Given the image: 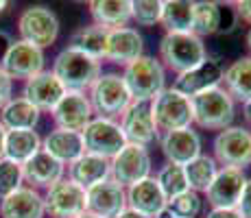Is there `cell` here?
I'll return each instance as SVG.
<instances>
[{
    "label": "cell",
    "mask_w": 251,
    "mask_h": 218,
    "mask_svg": "<svg viewBox=\"0 0 251 218\" xmlns=\"http://www.w3.org/2000/svg\"><path fill=\"white\" fill-rule=\"evenodd\" d=\"M88 98L94 116L109 120H118L125 109L133 103L123 74H116V72H103L88 90Z\"/></svg>",
    "instance_id": "cell-5"
},
{
    "label": "cell",
    "mask_w": 251,
    "mask_h": 218,
    "mask_svg": "<svg viewBox=\"0 0 251 218\" xmlns=\"http://www.w3.org/2000/svg\"><path fill=\"white\" fill-rule=\"evenodd\" d=\"M50 118L55 122V129L81 133L90 124V120L94 118V109L90 105L88 94H83V92H66L64 98L50 111Z\"/></svg>",
    "instance_id": "cell-15"
},
{
    "label": "cell",
    "mask_w": 251,
    "mask_h": 218,
    "mask_svg": "<svg viewBox=\"0 0 251 218\" xmlns=\"http://www.w3.org/2000/svg\"><path fill=\"white\" fill-rule=\"evenodd\" d=\"M219 168L221 166L216 164V159L212 157V155L201 153L199 157H195L192 162H188L186 166H183L188 188H190V190H195V192H199V194H203L207 188H210V183L214 181Z\"/></svg>",
    "instance_id": "cell-33"
},
{
    "label": "cell",
    "mask_w": 251,
    "mask_h": 218,
    "mask_svg": "<svg viewBox=\"0 0 251 218\" xmlns=\"http://www.w3.org/2000/svg\"><path fill=\"white\" fill-rule=\"evenodd\" d=\"M18 33L20 40L37 48H48L59 37V20L55 11L44 4H31L18 16Z\"/></svg>",
    "instance_id": "cell-8"
},
{
    "label": "cell",
    "mask_w": 251,
    "mask_h": 218,
    "mask_svg": "<svg viewBox=\"0 0 251 218\" xmlns=\"http://www.w3.org/2000/svg\"><path fill=\"white\" fill-rule=\"evenodd\" d=\"M79 218H99V216H94V214H90V212H85V214H81Z\"/></svg>",
    "instance_id": "cell-49"
},
{
    "label": "cell",
    "mask_w": 251,
    "mask_h": 218,
    "mask_svg": "<svg viewBox=\"0 0 251 218\" xmlns=\"http://www.w3.org/2000/svg\"><path fill=\"white\" fill-rule=\"evenodd\" d=\"M22 177L24 186L33 188L37 192H46L48 188H52L57 181L66 177V166L42 148L28 162L22 164Z\"/></svg>",
    "instance_id": "cell-19"
},
{
    "label": "cell",
    "mask_w": 251,
    "mask_h": 218,
    "mask_svg": "<svg viewBox=\"0 0 251 218\" xmlns=\"http://www.w3.org/2000/svg\"><path fill=\"white\" fill-rule=\"evenodd\" d=\"M195 0H162L160 26L166 33H192Z\"/></svg>",
    "instance_id": "cell-31"
},
{
    "label": "cell",
    "mask_w": 251,
    "mask_h": 218,
    "mask_svg": "<svg viewBox=\"0 0 251 218\" xmlns=\"http://www.w3.org/2000/svg\"><path fill=\"white\" fill-rule=\"evenodd\" d=\"M144 55V40L138 28L123 26L107 33V48H105V61L116 66H129L138 57Z\"/></svg>",
    "instance_id": "cell-20"
},
{
    "label": "cell",
    "mask_w": 251,
    "mask_h": 218,
    "mask_svg": "<svg viewBox=\"0 0 251 218\" xmlns=\"http://www.w3.org/2000/svg\"><path fill=\"white\" fill-rule=\"evenodd\" d=\"M212 157L221 168H236L245 170L251 166V129L231 127L219 131L212 140Z\"/></svg>",
    "instance_id": "cell-6"
},
{
    "label": "cell",
    "mask_w": 251,
    "mask_h": 218,
    "mask_svg": "<svg viewBox=\"0 0 251 218\" xmlns=\"http://www.w3.org/2000/svg\"><path fill=\"white\" fill-rule=\"evenodd\" d=\"M245 44H247V50H249V57H251V28L247 31V35H245Z\"/></svg>",
    "instance_id": "cell-46"
},
{
    "label": "cell",
    "mask_w": 251,
    "mask_h": 218,
    "mask_svg": "<svg viewBox=\"0 0 251 218\" xmlns=\"http://www.w3.org/2000/svg\"><path fill=\"white\" fill-rule=\"evenodd\" d=\"M112 179L127 190L133 183L151 177L153 172V159L149 148L136 146V144H125L123 151L112 159Z\"/></svg>",
    "instance_id": "cell-12"
},
{
    "label": "cell",
    "mask_w": 251,
    "mask_h": 218,
    "mask_svg": "<svg viewBox=\"0 0 251 218\" xmlns=\"http://www.w3.org/2000/svg\"><path fill=\"white\" fill-rule=\"evenodd\" d=\"M81 138H83V148L90 155H99L103 159H112L123 151V146L127 144L120 129L118 120H109V118H94L90 120V124L81 131Z\"/></svg>",
    "instance_id": "cell-9"
},
{
    "label": "cell",
    "mask_w": 251,
    "mask_h": 218,
    "mask_svg": "<svg viewBox=\"0 0 251 218\" xmlns=\"http://www.w3.org/2000/svg\"><path fill=\"white\" fill-rule=\"evenodd\" d=\"M223 70L225 68L219 59L207 57L205 61H201L192 70L177 74L175 81H173V87L177 92H181L183 96L192 98V96L212 90V87H221V83H223Z\"/></svg>",
    "instance_id": "cell-16"
},
{
    "label": "cell",
    "mask_w": 251,
    "mask_h": 218,
    "mask_svg": "<svg viewBox=\"0 0 251 218\" xmlns=\"http://www.w3.org/2000/svg\"><path fill=\"white\" fill-rule=\"evenodd\" d=\"M247 179L249 177L245 174V170L219 168L214 181L203 192V201L210 205V210H236L245 186H247Z\"/></svg>",
    "instance_id": "cell-13"
},
{
    "label": "cell",
    "mask_w": 251,
    "mask_h": 218,
    "mask_svg": "<svg viewBox=\"0 0 251 218\" xmlns=\"http://www.w3.org/2000/svg\"><path fill=\"white\" fill-rule=\"evenodd\" d=\"M155 181L160 186V190L164 192L166 201L179 196L181 192L190 190L186 181V172H183V166H177V164H164L160 170L155 172Z\"/></svg>",
    "instance_id": "cell-34"
},
{
    "label": "cell",
    "mask_w": 251,
    "mask_h": 218,
    "mask_svg": "<svg viewBox=\"0 0 251 218\" xmlns=\"http://www.w3.org/2000/svg\"><path fill=\"white\" fill-rule=\"evenodd\" d=\"M85 203L90 214L99 218H116L127 210V190L114 179H107L85 190Z\"/></svg>",
    "instance_id": "cell-18"
},
{
    "label": "cell",
    "mask_w": 251,
    "mask_h": 218,
    "mask_svg": "<svg viewBox=\"0 0 251 218\" xmlns=\"http://www.w3.org/2000/svg\"><path fill=\"white\" fill-rule=\"evenodd\" d=\"M0 66L11 76V81H28L33 76H37L40 72H44L46 55L42 48L18 40L9 44L7 52L0 59Z\"/></svg>",
    "instance_id": "cell-11"
},
{
    "label": "cell",
    "mask_w": 251,
    "mask_h": 218,
    "mask_svg": "<svg viewBox=\"0 0 251 218\" xmlns=\"http://www.w3.org/2000/svg\"><path fill=\"white\" fill-rule=\"evenodd\" d=\"M4 135H7V129L0 122V157H2V153H4Z\"/></svg>",
    "instance_id": "cell-45"
},
{
    "label": "cell",
    "mask_w": 251,
    "mask_h": 218,
    "mask_svg": "<svg viewBox=\"0 0 251 218\" xmlns=\"http://www.w3.org/2000/svg\"><path fill=\"white\" fill-rule=\"evenodd\" d=\"M11 96H13V81H11V76L2 70V66H0V109L11 100Z\"/></svg>",
    "instance_id": "cell-38"
},
{
    "label": "cell",
    "mask_w": 251,
    "mask_h": 218,
    "mask_svg": "<svg viewBox=\"0 0 251 218\" xmlns=\"http://www.w3.org/2000/svg\"><path fill=\"white\" fill-rule=\"evenodd\" d=\"M155 218H177V216H175V214H171L168 210H164L162 214H160V216H155Z\"/></svg>",
    "instance_id": "cell-47"
},
{
    "label": "cell",
    "mask_w": 251,
    "mask_h": 218,
    "mask_svg": "<svg viewBox=\"0 0 251 218\" xmlns=\"http://www.w3.org/2000/svg\"><path fill=\"white\" fill-rule=\"evenodd\" d=\"M123 81L133 103H151L166 90V68L153 55H142L123 68Z\"/></svg>",
    "instance_id": "cell-2"
},
{
    "label": "cell",
    "mask_w": 251,
    "mask_h": 218,
    "mask_svg": "<svg viewBox=\"0 0 251 218\" xmlns=\"http://www.w3.org/2000/svg\"><path fill=\"white\" fill-rule=\"evenodd\" d=\"M88 7L92 24L105 31L129 26L131 22V0H92Z\"/></svg>",
    "instance_id": "cell-26"
},
{
    "label": "cell",
    "mask_w": 251,
    "mask_h": 218,
    "mask_svg": "<svg viewBox=\"0 0 251 218\" xmlns=\"http://www.w3.org/2000/svg\"><path fill=\"white\" fill-rule=\"evenodd\" d=\"M22 186H24L22 166L7 157H0V198L16 192Z\"/></svg>",
    "instance_id": "cell-37"
},
{
    "label": "cell",
    "mask_w": 251,
    "mask_h": 218,
    "mask_svg": "<svg viewBox=\"0 0 251 218\" xmlns=\"http://www.w3.org/2000/svg\"><path fill=\"white\" fill-rule=\"evenodd\" d=\"M42 148H44L50 157H55L57 162L64 164L66 168L85 153L81 133H76V131H66V129L48 131L44 138H42Z\"/></svg>",
    "instance_id": "cell-25"
},
{
    "label": "cell",
    "mask_w": 251,
    "mask_h": 218,
    "mask_svg": "<svg viewBox=\"0 0 251 218\" xmlns=\"http://www.w3.org/2000/svg\"><path fill=\"white\" fill-rule=\"evenodd\" d=\"M168 201L164 196V192L157 186L155 177H147L142 181L133 183L131 188H127V207L147 218H155L166 210Z\"/></svg>",
    "instance_id": "cell-22"
},
{
    "label": "cell",
    "mask_w": 251,
    "mask_h": 218,
    "mask_svg": "<svg viewBox=\"0 0 251 218\" xmlns=\"http://www.w3.org/2000/svg\"><path fill=\"white\" fill-rule=\"evenodd\" d=\"M44 194L28 186L0 198V218H44Z\"/></svg>",
    "instance_id": "cell-23"
},
{
    "label": "cell",
    "mask_w": 251,
    "mask_h": 218,
    "mask_svg": "<svg viewBox=\"0 0 251 218\" xmlns=\"http://www.w3.org/2000/svg\"><path fill=\"white\" fill-rule=\"evenodd\" d=\"M118 124L123 129L127 144L149 148L153 142L160 140V133H157L151 116V103H131L118 118Z\"/></svg>",
    "instance_id": "cell-14"
},
{
    "label": "cell",
    "mask_w": 251,
    "mask_h": 218,
    "mask_svg": "<svg viewBox=\"0 0 251 218\" xmlns=\"http://www.w3.org/2000/svg\"><path fill=\"white\" fill-rule=\"evenodd\" d=\"M234 4V11L238 16V20L247 22L251 26V0H238V2H231Z\"/></svg>",
    "instance_id": "cell-40"
},
{
    "label": "cell",
    "mask_w": 251,
    "mask_h": 218,
    "mask_svg": "<svg viewBox=\"0 0 251 218\" xmlns=\"http://www.w3.org/2000/svg\"><path fill=\"white\" fill-rule=\"evenodd\" d=\"M160 148L166 157L168 164H177V166H186L195 157L203 153V144H201V135L195 127L177 129L171 133L160 135Z\"/></svg>",
    "instance_id": "cell-17"
},
{
    "label": "cell",
    "mask_w": 251,
    "mask_h": 218,
    "mask_svg": "<svg viewBox=\"0 0 251 218\" xmlns=\"http://www.w3.org/2000/svg\"><path fill=\"white\" fill-rule=\"evenodd\" d=\"M162 18V0H131V22L138 26H157Z\"/></svg>",
    "instance_id": "cell-36"
},
{
    "label": "cell",
    "mask_w": 251,
    "mask_h": 218,
    "mask_svg": "<svg viewBox=\"0 0 251 218\" xmlns=\"http://www.w3.org/2000/svg\"><path fill=\"white\" fill-rule=\"evenodd\" d=\"M107 33L105 28L96 26V24H90V26H81L76 28L70 35L68 46L75 48V50H81L85 55L94 57L99 61H105V48H107Z\"/></svg>",
    "instance_id": "cell-32"
},
{
    "label": "cell",
    "mask_w": 251,
    "mask_h": 218,
    "mask_svg": "<svg viewBox=\"0 0 251 218\" xmlns=\"http://www.w3.org/2000/svg\"><path fill=\"white\" fill-rule=\"evenodd\" d=\"M44 194V210L46 216L50 218H79L81 214L88 212V203H85V190L64 177L57 181L52 188H48Z\"/></svg>",
    "instance_id": "cell-10"
},
{
    "label": "cell",
    "mask_w": 251,
    "mask_h": 218,
    "mask_svg": "<svg viewBox=\"0 0 251 218\" xmlns=\"http://www.w3.org/2000/svg\"><path fill=\"white\" fill-rule=\"evenodd\" d=\"M9 44H11V37L7 35V33L0 28V59H2V55L7 52V48H9Z\"/></svg>",
    "instance_id": "cell-42"
},
{
    "label": "cell",
    "mask_w": 251,
    "mask_h": 218,
    "mask_svg": "<svg viewBox=\"0 0 251 218\" xmlns=\"http://www.w3.org/2000/svg\"><path fill=\"white\" fill-rule=\"evenodd\" d=\"M223 13L225 7L214 0H197L195 13H192V33L197 37H212L219 35L223 28Z\"/></svg>",
    "instance_id": "cell-30"
},
{
    "label": "cell",
    "mask_w": 251,
    "mask_h": 218,
    "mask_svg": "<svg viewBox=\"0 0 251 218\" xmlns=\"http://www.w3.org/2000/svg\"><path fill=\"white\" fill-rule=\"evenodd\" d=\"M236 210H238V214L243 218H251V179H247V186H245L243 196H240Z\"/></svg>",
    "instance_id": "cell-39"
},
{
    "label": "cell",
    "mask_w": 251,
    "mask_h": 218,
    "mask_svg": "<svg viewBox=\"0 0 251 218\" xmlns=\"http://www.w3.org/2000/svg\"><path fill=\"white\" fill-rule=\"evenodd\" d=\"M192 124H197L203 131H223L231 127L236 116L234 98L223 90V87H212L207 92L192 96Z\"/></svg>",
    "instance_id": "cell-4"
},
{
    "label": "cell",
    "mask_w": 251,
    "mask_h": 218,
    "mask_svg": "<svg viewBox=\"0 0 251 218\" xmlns=\"http://www.w3.org/2000/svg\"><path fill=\"white\" fill-rule=\"evenodd\" d=\"M66 177L75 181L76 186H81L83 190H88L96 183L112 179V164H109V159H103L99 155L83 153L76 162H72L66 168Z\"/></svg>",
    "instance_id": "cell-24"
},
{
    "label": "cell",
    "mask_w": 251,
    "mask_h": 218,
    "mask_svg": "<svg viewBox=\"0 0 251 218\" xmlns=\"http://www.w3.org/2000/svg\"><path fill=\"white\" fill-rule=\"evenodd\" d=\"M225 92L234 98V103H247L251 98V57H238L236 61L223 70V83Z\"/></svg>",
    "instance_id": "cell-28"
},
{
    "label": "cell",
    "mask_w": 251,
    "mask_h": 218,
    "mask_svg": "<svg viewBox=\"0 0 251 218\" xmlns=\"http://www.w3.org/2000/svg\"><path fill=\"white\" fill-rule=\"evenodd\" d=\"M203 194H199L195 190H186L179 196L171 198L166 210L177 218H199L201 212H203Z\"/></svg>",
    "instance_id": "cell-35"
},
{
    "label": "cell",
    "mask_w": 251,
    "mask_h": 218,
    "mask_svg": "<svg viewBox=\"0 0 251 218\" xmlns=\"http://www.w3.org/2000/svg\"><path fill=\"white\" fill-rule=\"evenodd\" d=\"M37 151H42V135L35 129H11L4 135V153L2 157L16 164L28 162Z\"/></svg>",
    "instance_id": "cell-27"
},
{
    "label": "cell",
    "mask_w": 251,
    "mask_h": 218,
    "mask_svg": "<svg viewBox=\"0 0 251 218\" xmlns=\"http://www.w3.org/2000/svg\"><path fill=\"white\" fill-rule=\"evenodd\" d=\"M116 218H147V216L138 214V212H133V210H129V207H127V210H125V212H120V214L116 216Z\"/></svg>",
    "instance_id": "cell-44"
},
{
    "label": "cell",
    "mask_w": 251,
    "mask_h": 218,
    "mask_svg": "<svg viewBox=\"0 0 251 218\" xmlns=\"http://www.w3.org/2000/svg\"><path fill=\"white\" fill-rule=\"evenodd\" d=\"M157 59L166 70L181 74L207 59V46L195 33H164Z\"/></svg>",
    "instance_id": "cell-3"
},
{
    "label": "cell",
    "mask_w": 251,
    "mask_h": 218,
    "mask_svg": "<svg viewBox=\"0 0 251 218\" xmlns=\"http://www.w3.org/2000/svg\"><path fill=\"white\" fill-rule=\"evenodd\" d=\"M243 116H245V122L251 127V98L247 103H243Z\"/></svg>",
    "instance_id": "cell-43"
},
{
    "label": "cell",
    "mask_w": 251,
    "mask_h": 218,
    "mask_svg": "<svg viewBox=\"0 0 251 218\" xmlns=\"http://www.w3.org/2000/svg\"><path fill=\"white\" fill-rule=\"evenodd\" d=\"M7 7H9V2H7V0H0V13H2Z\"/></svg>",
    "instance_id": "cell-48"
},
{
    "label": "cell",
    "mask_w": 251,
    "mask_h": 218,
    "mask_svg": "<svg viewBox=\"0 0 251 218\" xmlns=\"http://www.w3.org/2000/svg\"><path fill=\"white\" fill-rule=\"evenodd\" d=\"M50 72L59 79V83L66 87V92H83V94H88L92 83L103 74V61L66 46L57 52Z\"/></svg>",
    "instance_id": "cell-1"
},
{
    "label": "cell",
    "mask_w": 251,
    "mask_h": 218,
    "mask_svg": "<svg viewBox=\"0 0 251 218\" xmlns=\"http://www.w3.org/2000/svg\"><path fill=\"white\" fill-rule=\"evenodd\" d=\"M151 116L157 133H171L177 129L192 127V105L190 98L177 92L175 87H166L160 96L151 100Z\"/></svg>",
    "instance_id": "cell-7"
},
{
    "label": "cell",
    "mask_w": 251,
    "mask_h": 218,
    "mask_svg": "<svg viewBox=\"0 0 251 218\" xmlns=\"http://www.w3.org/2000/svg\"><path fill=\"white\" fill-rule=\"evenodd\" d=\"M42 111L31 105L26 98L20 96H11L7 105L0 109V122L7 131L11 129H35L40 124Z\"/></svg>",
    "instance_id": "cell-29"
},
{
    "label": "cell",
    "mask_w": 251,
    "mask_h": 218,
    "mask_svg": "<svg viewBox=\"0 0 251 218\" xmlns=\"http://www.w3.org/2000/svg\"><path fill=\"white\" fill-rule=\"evenodd\" d=\"M203 218H243L238 210H210Z\"/></svg>",
    "instance_id": "cell-41"
},
{
    "label": "cell",
    "mask_w": 251,
    "mask_h": 218,
    "mask_svg": "<svg viewBox=\"0 0 251 218\" xmlns=\"http://www.w3.org/2000/svg\"><path fill=\"white\" fill-rule=\"evenodd\" d=\"M64 94H66V87L59 83V79L50 70H44L37 76H33V79L24 81V87H22V96L31 105H35L42 114L44 111L50 114L57 107V103L64 98Z\"/></svg>",
    "instance_id": "cell-21"
}]
</instances>
